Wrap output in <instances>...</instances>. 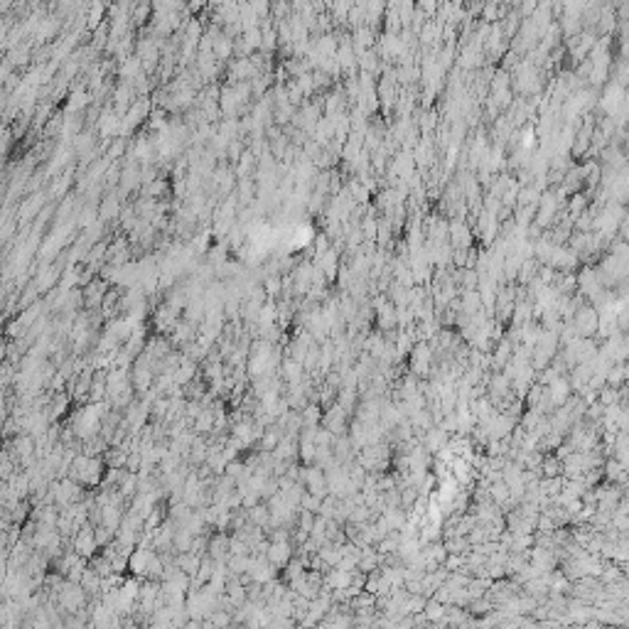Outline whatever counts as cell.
Instances as JSON below:
<instances>
[{
  "instance_id": "1",
  "label": "cell",
  "mask_w": 629,
  "mask_h": 629,
  "mask_svg": "<svg viewBox=\"0 0 629 629\" xmlns=\"http://www.w3.org/2000/svg\"><path fill=\"white\" fill-rule=\"evenodd\" d=\"M106 460L103 457H91L87 455V452H79L77 457H74L72 467H69V477L74 479V482H79L82 487L87 489H94V487H101L103 477H106Z\"/></svg>"
},
{
  "instance_id": "2",
  "label": "cell",
  "mask_w": 629,
  "mask_h": 629,
  "mask_svg": "<svg viewBox=\"0 0 629 629\" xmlns=\"http://www.w3.org/2000/svg\"><path fill=\"white\" fill-rule=\"evenodd\" d=\"M59 610H64L67 615H79L84 612L89 605H91V597L87 595V590L82 587V583H72V580H64V585L59 587L57 592V600Z\"/></svg>"
},
{
  "instance_id": "3",
  "label": "cell",
  "mask_w": 629,
  "mask_h": 629,
  "mask_svg": "<svg viewBox=\"0 0 629 629\" xmlns=\"http://www.w3.org/2000/svg\"><path fill=\"white\" fill-rule=\"evenodd\" d=\"M153 113V103L148 101L146 96H138V101L128 108V113L123 116V128H121V138H128L133 131H136L141 123H146Z\"/></svg>"
},
{
  "instance_id": "4",
  "label": "cell",
  "mask_w": 629,
  "mask_h": 629,
  "mask_svg": "<svg viewBox=\"0 0 629 629\" xmlns=\"http://www.w3.org/2000/svg\"><path fill=\"white\" fill-rule=\"evenodd\" d=\"M72 551H77L82 558L91 561V558L96 556V551H101V548H99V541H96V526H91V523L82 526V531L72 538Z\"/></svg>"
},
{
  "instance_id": "5",
  "label": "cell",
  "mask_w": 629,
  "mask_h": 629,
  "mask_svg": "<svg viewBox=\"0 0 629 629\" xmlns=\"http://www.w3.org/2000/svg\"><path fill=\"white\" fill-rule=\"evenodd\" d=\"M303 484H305V489L310 494H314V497L319 499H327L329 497V489H327V477H324V470L317 465H310L305 467L303 465Z\"/></svg>"
},
{
  "instance_id": "6",
  "label": "cell",
  "mask_w": 629,
  "mask_h": 629,
  "mask_svg": "<svg viewBox=\"0 0 629 629\" xmlns=\"http://www.w3.org/2000/svg\"><path fill=\"white\" fill-rule=\"evenodd\" d=\"M266 558L283 573L288 568V563L296 558V546H293V541H271V546H268V551H266Z\"/></svg>"
},
{
  "instance_id": "7",
  "label": "cell",
  "mask_w": 629,
  "mask_h": 629,
  "mask_svg": "<svg viewBox=\"0 0 629 629\" xmlns=\"http://www.w3.org/2000/svg\"><path fill=\"white\" fill-rule=\"evenodd\" d=\"M155 548H146V546H138L136 551L131 553V561H128V573H131L133 578H141V580H146L148 578V568H151L153 563V556H155Z\"/></svg>"
},
{
  "instance_id": "8",
  "label": "cell",
  "mask_w": 629,
  "mask_h": 629,
  "mask_svg": "<svg viewBox=\"0 0 629 629\" xmlns=\"http://www.w3.org/2000/svg\"><path fill=\"white\" fill-rule=\"evenodd\" d=\"M121 197H118V189H111L106 197L99 202V219L103 224L106 222H118L121 219Z\"/></svg>"
},
{
  "instance_id": "9",
  "label": "cell",
  "mask_w": 629,
  "mask_h": 629,
  "mask_svg": "<svg viewBox=\"0 0 629 629\" xmlns=\"http://www.w3.org/2000/svg\"><path fill=\"white\" fill-rule=\"evenodd\" d=\"M246 516H248V523H253V526L263 528V531H268L271 528V512H268V504L261 502L256 504V507L246 509Z\"/></svg>"
},
{
  "instance_id": "10",
  "label": "cell",
  "mask_w": 629,
  "mask_h": 629,
  "mask_svg": "<svg viewBox=\"0 0 629 629\" xmlns=\"http://www.w3.org/2000/svg\"><path fill=\"white\" fill-rule=\"evenodd\" d=\"M177 568L182 573H187L189 578H197L199 568H202V556H197V553H179L177 556Z\"/></svg>"
},
{
  "instance_id": "11",
  "label": "cell",
  "mask_w": 629,
  "mask_h": 629,
  "mask_svg": "<svg viewBox=\"0 0 629 629\" xmlns=\"http://www.w3.org/2000/svg\"><path fill=\"white\" fill-rule=\"evenodd\" d=\"M322 502H324V499H319V497H314V494L305 492L300 509H303V512H312V514H317V512H319V507H322Z\"/></svg>"
},
{
  "instance_id": "12",
  "label": "cell",
  "mask_w": 629,
  "mask_h": 629,
  "mask_svg": "<svg viewBox=\"0 0 629 629\" xmlns=\"http://www.w3.org/2000/svg\"><path fill=\"white\" fill-rule=\"evenodd\" d=\"M179 629H204V622H197V620H189L187 625L184 627H179Z\"/></svg>"
},
{
  "instance_id": "13",
  "label": "cell",
  "mask_w": 629,
  "mask_h": 629,
  "mask_svg": "<svg viewBox=\"0 0 629 629\" xmlns=\"http://www.w3.org/2000/svg\"><path fill=\"white\" fill-rule=\"evenodd\" d=\"M118 629H123V627H118Z\"/></svg>"
}]
</instances>
